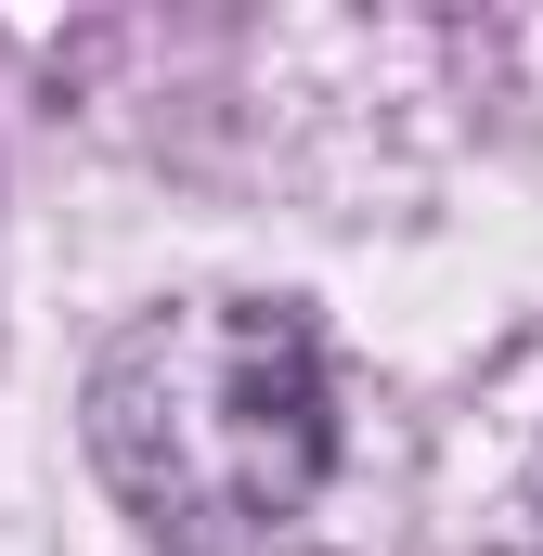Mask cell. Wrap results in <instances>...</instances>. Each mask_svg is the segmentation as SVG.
<instances>
[{"label": "cell", "instance_id": "6da1fadb", "mask_svg": "<svg viewBox=\"0 0 543 556\" xmlns=\"http://www.w3.org/2000/svg\"><path fill=\"white\" fill-rule=\"evenodd\" d=\"M91 466L168 556H272L337 492V363L298 298H168L91 363Z\"/></svg>", "mask_w": 543, "mask_h": 556}, {"label": "cell", "instance_id": "7a4b0ae2", "mask_svg": "<svg viewBox=\"0 0 543 556\" xmlns=\"http://www.w3.org/2000/svg\"><path fill=\"white\" fill-rule=\"evenodd\" d=\"M531 544H543V479H531Z\"/></svg>", "mask_w": 543, "mask_h": 556}]
</instances>
